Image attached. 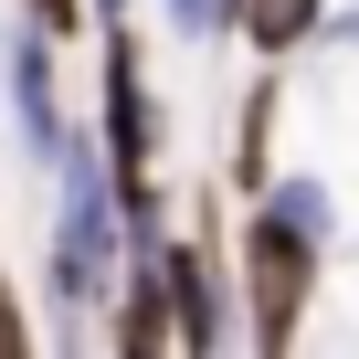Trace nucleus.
<instances>
[{
	"label": "nucleus",
	"instance_id": "nucleus-1",
	"mask_svg": "<svg viewBox=\"0 0 359 359\" xmlns=\"http://www.w3.org/2000/svg\"><path fill=\"white\" fill-rule=\"evenodd\" d=\"M306 243H317V222L285 212V201L254 222V317H264L275 348H285V327H296V306H306Z\"/></svg>",
	"mask_w": 359,
	"mask_h": 359
},
{
	"label": "nucleus",
	"instance_id": "nucleus-2",
	"mask_svg": "<svg viewBox=\"0 0 359 359\" xmlns=\"http://www.w3.org/2000/svg\"><path fill=\"white\" fill-rule=\"evenodd\" d=\"M106 116H116V158H127V169H148V95H137L127 43H116V64H106Z\"/></svg>",
	"mask_w": 359,
	"mask_h": 359
},
{
	"label": "nucleus",
	"instance_id": "nucleus-3",
	"mask_svg": "<svg viewBox=\"0 0 359 359\" xmlns=\"http://www.w3.org/2000/svg\"><path fill=\"white\" fill-rule=\"evenodd\" d=\"M158 285L180 296V338L212 348V264H201V254H169V264H158Z\"/></svg>",
	"mask_w": 359,
	"mask_h": 359
},
{
	"label": "nucleus",
	"instance_id": "nucleus-4",
	"mask_svg": "<svg viewBox=\"0 0 359 359\" xmlns=\"http://www.w3.org/2000/svg\"><path fill=\"white\" fill-rule=\"evenodd\" d=\"M306 22H317V0H243V32H254L264 53H285V43H306Z\"/></svg>",
	"mask_w": 359,
	"mask_h": 359
},
{
	"label": "nucleus",
	"instance_id": "nucleus-5",
	"mask_svg": "<svg viewBox=\"0 0 359 359\" xmlns=\"http://www.w3.org/2000/svg\"><path fill=\"white\" fill-rule=\"evenodd\" d=\"M22 338H32V327H22V317H11V285H0V359H11V348H22Z\"/></svg>",
	"mask_w": 359,
	"mask_h": 359
},
{
	"label": "nucleus",
	"instance_id": "nucleus-6",
	"mask_svg": "<svg viewBox=\"0 0 359 359\" xmlns=\"http://www.w3.org/2000/svg\"><path fill=\"white\" fill-rule=\"evenodd\" d=\"M32 11H43V22H53V32H74V0H32Z\"/></svg>",
	"mask_w": 359,
	"mask_h": 359
}]
</instances>
